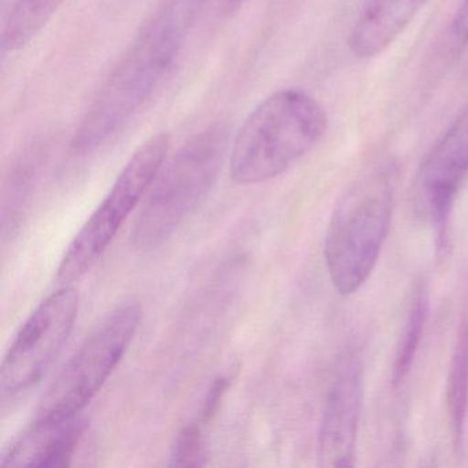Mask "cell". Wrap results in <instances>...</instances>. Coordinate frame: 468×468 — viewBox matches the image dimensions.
<instances>
[{
  "label": "cell",
  "instance_id": "4fadbf2b",
  "mask_svg": "<svg viewBox=\"0 0 468 468\" xmlns=\"http://www.w3.org/2000/svg\"><path fill=\"white\" fill-rule=\"evenodd\" d=\"M448 407L451 413L454 445H464L465 416L468 410V320L460 331L452 356L448 378Z\"/></svg>",
  "mask_w": 468,
  "mask_h": 468
},
{
  "label": "cell",
  "instance_id": "9a60e30c",
  "mask_svg": "<svg viewBox=\"0 0 468 468\" xmlns=\"http://www.w3.org/2000/svg\"><path fill=\"white\" fill-rule=\"evenodd\" d=\"M205 427L198 421L186 424L175 438L171 451V465L176 467H201L207 464Z\"/></svg>",
  "mask_w": 468,
  "mask_h": 468
},
{
  "label": "cell",
  "instance_id": "e0dca14e",
  "mask_svg": "<svg viewBox=\"0 0 468 468\" xmlns=\"http://www.w3.org/2000/svg\"><path fill=\"white\" fill-rule=\"evenodd\" d=\"M449 37L454 50H464L468 46V0H462L449 26Z\"/></svg>",
  "mask_w": 468,
  "mask_h": 468
},
{
  "label": "cell",
  "instance_id": "30bf717a",
  "mask_svg": "<svg viewBox=\"0 0 468 468\" xmlns=\"http://www.w3.org/2000/svg\"><path fill=\"white\" fill-rule=\"evenodd\" d=\"M89 420L81 415L59 421H37L5 454V467H68L83 440Z\"/></svg>",
  "mask_w": 468,
  "mask_h": 468
},
{
  "label": "cell",
  "instance_id": "9c48e42d",
  "mask_svg": "<svg viewBox=\"0 0 468 468\" xmlns=\"http://www.w3.org/2000/svg\"><path fill=\"white\" fill-rule=\"evenodd\" d=\"M363 396L364 377L360 356L346 353L336 367L320 421L317 460L322 467L346 468L355 465Z\"/></svg>",
  "mask_w": 468,
  "mask_h": 468
},
{
  "label": "cell",
  "instance_id": "2e32d148",
  "mask_svg": "<svg viewBox=\"0 0 468 468\" xmlns=\"http://www.w3.org/2000/svg\"><path fill=\"white\" fill-rule=\"evenodd\" d=\"M231 382V375H220L213 380L212 386H210L204 401H202L199 416L197 418V421L201 423L202 426L205 427L209 424L213 418L218 415V408H220Z\"/></svg>",
  "mask_w": 468,
  "mask_h": 468
},
{
  "label": "cell",
  "instance_id": "5bb4252c",
  "mask_svg": "<svg viewBox=\"0 0 468 468\" xmlns=\"http://www.w3.org/2000/svg\"><path fill=\"white\" fill-rule=\"evenodd\" d=\"M429 300L423 286H419L413 295L404 331L397 347L396 358L393 364V385L399 386L408 377L420 344L421 333L426 324Z\"/></svg>",
  "mask_w": 468,
  "mask_h": 468
},
{
  "label": "cell",
  "instance_id": "5b68a950",
  "mask_svg": "<svg viewBox=\"0 0 468 468\" xmlns=\"http://www.w3.org/2000/svg\"><path fill=\"white\" fill-rule=\"evenodd\" d=\"M169 150V136L155 133L131 155L100 207L65 250L57 270L61 286L83 278L101 259L128 216L154 183Z\"/></svg>",
  "mask_w": 468,
  "mask_h": 468
},
{
  "label": "cell",
  "instance_id": "ba28073f",
  "mask_svg": "<svg viewBox=\"0 0 468 468\" xmlns=\"http://www.w3.org/2000/svg\"><path fill=\"white\" fill-rule=\"evenodd\" d=\"M468 179V103L427 152L416 171L412 205L416 216L441 227Z\"/></svg>",
  "mask_w": 468,
  "mask_h": 468
},
{
  "label": "cell",
  "instance_id": "6da1fadb",
  "mask_svg": "<svg viewBox=\"0 0 468 468\" xmlns=\"http://www.w3.org/2000/svg\"><path fill=\"white\" fill-rule=\"evenodd\" d=\"M209 0H165L120 57L70 141V153L86 157L105 146L171 72L198 16Z\"/></svg>",
  "mask_w": 468,
  "mask_h": 468
},
{
  "label": "cell",
  "instance_id": "277c9868",
  "mask_svg": "<svg viewBox=\"0 0 468 468\" xmlns=\"http://www.w3.org/2000/svg\"><path fill=\"white\" fill-rule=\"evenodd\" d=\"M229 147L227 125H210L165 160L131 232L136 250L160 248L204 204L218 182Z\"/></svg>",
  "mask_w": 468,
  "mask_h": 468
},
{
  "label": "cell",
  "instance_id": "7a4b0ae2",
  "mask_svg": "<svg viewBox=\"0 0 468 468\" xmlns=\"http://www.w3.org/2000/svg\"><path fill=\"white\" fill-rule=\"evenodd\" d=\"M328 116L301 89H282L262 100L235 133L229 176L237 185L270 182L289 171L324 138Z\"/></svg>",
  "mask_w": 468,
  "mask_h": 468
},
{
  "label": "cell",
  "instance_id": "8992f818",
  "mask_svg": "<svg viewBox=\"0 0 468 468\" xmlns=\"http://www.w3.org/2000/svg\"><path fill=\"white\" fill-rule=\"evenodd\" d=\"M139 323L141 308L136 303L111 312L51 383L34 420L59 421L81 415L124 357Z\"/></svg>",
  "mask_w": 468,
  "mask_h": 468
},
{
  "label": "cell",
  "instance_id": "8fae6325",
  "mask_svg": "<svg viewBox=\"0 0 468 468\" xmlns=\"http://www.w3.org/2000/svg\"><path fill=\"white\" fill-rule=\"evenodd\" d=\"M430 0H367L347 37V48L358 59L385 53L420 15Z\"/></svg>",
  "mask_w": 468,
  "mask_h": 468
},
{
  "label": "cell",
  "instance_id": "7c38bea8",
  "mask_svg": "<svg viewBox=\"0 0 468 468\" xmlns=\"http://www.w3.org/2000/svg\"><path fill=\"white\" fill-rule=\"evenodd\" d=\"M65 0H15L2 27V48L15 54L26 48L53 20Z\"/></svg>",
  "mask_w": 468,
  "mask_h": 468
},
{
  "label": "cell",
  "instance_id": "3957f363",
  "mask_svg": "<svg viewBox=\"0 0 468 468\" xmlns=\"http://www.w3.org/2000/svg\"><path fill=\"white\" fill-rule=\"evenodd\" d=\"M396 185V166H378L358 177L334 207L324 259L339 294H353L371 276L390 229Z\"/></svg>",
  "mask_w": 468,
  "mask_h": 468
},
{
  "label": "cell",
  "instance_id": "52a82bcc",
  "mask_svg": "<svg viewBox=\"0 0 468 468\" xmlns=\"http://www.w3.org/2000/svg\"><path fill=\"white\" fill-rule=\"evenodd\" d=\"M80 295L70 284L51 292L18 331L0 368L2 399H17L37 385L75 327Z\"/></svg>",
  "mask_w": 468,
  "mask_h": 468
}]
</instances>
